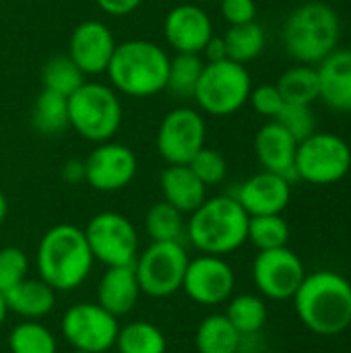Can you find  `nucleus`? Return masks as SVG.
<instances>
[{
  "label": "nucleus",
  "instance_id": "26",
  "mask_svg": "<svg viewBox=\"0 0 351 353\" xmlns=\"http://www.w3.org/2000/svg\"><path fill=\"white\" fill-rule=\"evenodd\" d=\"M225 316L242 337H254L265 329L269 310L261 296L240 294L228 300Z\"/></svg>",
  "mask_w": 351,
  "mask_h": 353
},
{
  "label": "nucleus",
  "instance_id": "18",
  "mask_svg": "<svg viewBox=\"0 0 351 353\" xmlns=\"http://www.w3.org/2000/svg\"><path fill=\"white\" fill-rule=\"evenodd\" d=\"M232 196L250 217L281 215L292 199V182L273 172H261L244 180Z\"/></svg>",
  "mask_w": 351,
  "mask_h": 353
},
{
  "label": "nucleus",
  "instance_id": "15",
  "mask_svg": "<svg viewBox=\"0 0 351 353\" xmlns=\"http://www.w3.org/2000/svg\"><path fill=\"white\" fill-rule=\"evenodd\" d=\"M85 182L99 192H118L126 188L139 170L137 155L122 143H97V147L83 159Z\"/></svg>",
  "mask_w": 351,
  "mask_h": 353
},
{
  "label": "nucleus",
  "instance_id": "21",
  "mask_svg": "<svg viewBox=\"0 0 351 353\" xmlns=\"http://www.w3.org/2000/svg\"><path fill=\"white\" fill-rule=\"evenodd\" d=\"M321 99L337 112H351V48H337L319 64Z\"/></svg>",
  "mask_w": 351,
  "mask_h": 353
},
{
  "label": "nucleus",
  "instance_id": "14",
  "mask_svg": "<svg viewBox=\"0 0 351 353\" xmlns=\"http://www.w3.org/2000/svg\"><path fill=\"white\" fill-rule=\"evenodd\" d=\"M236 273L223 256L199 254L188 261L182 290L199 306H219L234 296Z\"/></svg>",
  "mask_w": 351,
  "mask_h": 353
},
{
  "label": "nucleus",
  "instance_id": "46",
  "mask_svg": "<svg viewBox=\"0 0 351 353\" xmlns=\"http://www.w3.org/2000/svg\"><path fill=\"white\" fill-rule=\"evenodd\" d=\"M101 353H116V352H112V350H110V352H101Z\"/></svg>",
  "mask_w": 351,
  "mask_h": 353
},
{
  "label": "nucleus",
  "instance_id": "39",
  "mask_svg": "<svg viewBox=\"0 0 351 353\" xmlns=\"http://www.w3.org/2000/svg\"><path fill=\"white\" fill-rule=\"evenodd\" d=\"M219 8L230 25H244L257 17L254 0H219Z\"/></svg>",
  "mask_w": 351,
  "mask_h": 353
},
{
  "label": "nucleus",
  "instance_id": "2",
  "mask_svg": "<svg viewBox=\"0 0 351 353\" xmlns=\"http://www.w3.org/2000/svg\"><path fill=\"white\" fill-rule=\"evenodd\" d=\"M95 261L89 250L85 232L72 223L52 225L35 250L39 277L58 294L72 292L91 275Z\"/></svg>",
  "mask_w": 351,
  "mask_h": 353
},
{
  "label": "nucleus",
  "instance_id": "32",
  "mask_svg": "<svg viewBox=\"0 0 351 353\" xmlns=\"http://www.w3.org/2000/svg\"><path fill=\"white\" fill-rule=\"evenodd\" d=\"M203 68H205V60L201 58V54H176L174 58H170L166 89L176 97L192 99Z\"/></svg>",
  "mask_w": 351,
  "mask_h": 353
},
{
  "label": "nucleus",
  "instance_id": "3",
  "mask_svg": "<svg viewBox=\"0 0 351 353\" xmlns=\"http://www.w3.org/2000/svg\"><path fill=\"white\" fill-rule=\"evenodd\" d=\"M248 219L232 194L205 199L186 219V240L201 254L225 256L248 242Z\"/></svg>",
  "mask_w": 351,
  "mask_h": 353
},
{
  "label": "nucleus",
  "instance_id": "4",
  "mask_svg": "<svg viewBox=\"0 0 351 353\" xmlns=\"http://www.w3.org/2000/svg\"><path fill=\"white\" fill-rule=\"evenodd\" d=\"M168 52L149 39H128L116 46L108 64L110 87L128 97H151L166 91Z\"/></svg>",
  "mask_w": 351,
  "mask_h": 353
},
{
  "label": "nucleus",
  "instance_id": "19",
  "mask_svg": "<svg viewBox=\"0 0 351 353\" xmlns=\"http://www.w3.org/2000/svg\"><path fill=\"white\" fill-rule=\"evenodd\" d=\"M254 151L265 172L279 174L290 182L298 180L294 170L298 141L277 120H271L269 124L261 126L254 137Z\"/></svg>",
  "mask_w": 351,
  "mask_h": 353
},
{
  "label": "nucleus",
  "instance_id": "22",
  "mask_svg": "<svg viewBox=\"0 0 351 353\" xmlns=\"http://www.w3.org/2000/svg\"><path fill=\"white\" fill-rule=\"evenodd\" d=\"M159 190L163 196L161 201L184 215L197 211L207 199V186L188 165H166L159 174Z\"/></svg>",
  "mask_w": 351,
  "mask_h": 353
},
{
  "label": "nucleus",
  "instance_id": "13",
  "mask_svg": "<svg viewBox=\"0 0 351 353\" xmlns=\"http://www.w3.org/2000/svg\"><path fill=\"white\" fill-rule=\"evenodd\" d=\"M304 277H306L304 263L288 246L273 248V250H259L252 263L254 285L261 292V296L269 300H277V302L292 300L300 290Z\"/></svg>",
  "mask_w": 351,
  "mask_h": 353
},
{
  "label": "nucleus",
  "instance_id": "12",
  "mask_svg": "<svg viewBox=\"0 0 351 353\" xmlns=\"http://www.w3.org/2000/svg\"><path fill=\"white\" fill-rule=\"evenodd\" d=\"M207 124L201 112L192 108L170 110L155 137L157 153L168 165H188V161L205 147Z\"/></svg>",
  "mask_w": 351,
  "mask_h": 353
},
{
  "label": "nucleus",
  "instance_id": "27",
  "mask_svg": "<svg viewBox=\"0 0 351 353\" xmlns=\"http://www.w3.org/2000/svg\"><path fill=\"white\" fill-rule=\"evenodd\" d=\"M277 89L285 103H302L312 105L317 99H321V81L319 70L308 64H298L285 70L279 81Z\"/></svg>",
  "mask_w": 351,
  "mask_h": 353
},
{
  "label": "nucleus",
  "instance_id": "8",
  "mask_svg": "<svg viewBox=\"0 0 351 353\" xmlns=\"http://www.w3.org/2000/svg\"><path fill=\"white\" fill-rule=\"evenodd\" d=\"M188 252L182 242H151L134 261V275L141 294L163 300L182 290Z\"/></svg>",
  "mask_w": 351,
  "mask_h": 353
},
{
  "label": "nucleus",
  "instance_id": "36",
  "mask_svg": "<svg viewBox=\"0 0 351 353\" xmlns=\"http://www.w3.org/2000/svg\"><path fill=\"white\" fill-rule=\"evenodd\" d=\"M29 256L17 246L0 248V294L4 296L10 288L29 277Z\"/></svg>",
  "mask_w": 351,
  "mask_h": 353
},
{
  "label": "nucleus",
  "instance_id": "37",
  "mask_svg": "<svg viewBox=\"0 0 351 353\" xmlns=\"http://www.w3.org/2000/svg\"><path fill=\"white\" fill-rule=\"evenodd\" d=\"M188 168L197 174V178L209 188L215 184H221L228 176V161L225 157L209 147H203L190 161Z\"/></svg>",
  "mask_w": 351,
  "mask_h": 353
},
{
  "label": "nucleus",
  "instance_id": "34",
  "mask_svg": "<svg viewBox=\"0 0 351 353\" xmlns=\"http://www.w3.org/2000/svg\"><path fill=\"white\" fill-rule=\"evenodd\" d=\"M248 242L259 250L283 248L290 242V225L281 215H254L248 219Z\"/></svg>",
  "mask_w": 351,
  "mask_h": 353
},
{
  "label": "nucleus",
  "instance_id": "10",
  "mask_svg": "<svg viewBox=\"0 0 351 353\" xmlns=\"http://www.w3.org/2000/svg\"><path fill=\"white\" fill-rule=\"evenodd\" d=\"M83 232L95 263H101L106 269L134 265L139 256V232L126 215L101 211L89 219Z\"/></svg>",
  "mask_w": 351,
  "mask_h": 353
},
{
  "label": "nucleus",
  "instance_id": "24",
  "mask_svg": "<svg viewBox=\"0 0 351 353\" xmlns=\"http://www.w3.org/2000/svg\"><path fill=\"white\" fill-rule=\"evenodd\" d=\"M194 347L197 353H240L242 335L225 314H209L197 327Z\"/></svg>",
  "mask_w": 351,
  "mask_h": 353
},
{
  "label": "nucleus",
  "instance_id": "1",
  "mask_svg": "<svg viewBox=\"0 0 351 353\" xmlns=\"http://www.w3.org/2000/svg\"><path fill=\"white\" fill-rule=\"evenodd\" d=\"M292 300L300 323L317 335L333 337L351 327V283L341 273H306Z\"/></svg>",
  "mask_w": 351,
  "mask_h": 353
},
{
  "label": "nucleus",
  "instance_id": "11",
  "mask_svg": "<svg viewBox=\"0 0 351 353\" xmlns=\"http://www.w3.org/2000/svg\"><path fill=\"white\" fill-rule=\"evenodd\" d=\"M120 325L114 314L97 302H79L64 310L60 319L62 339L72 347L87 353L114 350Z\"/></svg>",
  "mask_w": 351,
  "mask_h": 353
},
{
  "label": "nucleus",
  "instance_id": "29",
  "mask_svg": "<svg viewBox=\"0 0 351 353\" xmlns=\"http://www.w3.org/2000/svg\"><path fill=\"white\" fill-rule=\"evenodd\" d=\"M145 234L151 242H182L186 238V215L159 201L145 213Z\"/></svg>",
  "mask_w": 351,
  "mask_h": 353
},
{
  "label": "nucleus",
  "instance_id": "45",
  "mask_svg": "<svg viewBox=\"0 0 351 353\" xmlns=\"http://www.w3.org/2000/svg\"><path fill=\"white\" fill-rule=\"evenodd\" d=\"M72 353H87V352H81V350H72Z\"/></svg>",
  "mask_w": 351,
  "mask_h": 353
},
{
  "label": "nucleus",
  "instance_id": "38",
  "mask_svg": "<svg viewBox=\"0 0 351 353\" xmlns=\"http://www.w3.org/2000/svg\"><path fill=\"white\" fill-rule=\"evenodd\" d=\"M252 110L261 116H267V118H273L281 112L283 108V97L277 89V85H259V87H252L250 91V97H248Z\"/></svg>",
  "mask_w": 351,
  "mask_h": 353
},
{
  "label": "nucleus",
  "instance_id": "16",
  "mask_svg": "<svg viewBox=\"0 0 351 353\" xmlns=\"http://www.w3.org/2000/svg\"><path fill=\"white\" fill-rule=\"evenodd\" d=\"M116 37L112 29L95 19L83 21L74 27L68 39V56L87 74H103L116 50Z\"/></svg>",
  "mask_w": 351,
  "mask_h": 353
},
{
  "label": "nucleus",
  "instance_id": "30",
  "mask_svg": "<svg viewBox=\"0 0 351 353\" xmlns=\"http://www.w3.org/2000/svg\"><path fill=\"white\" fill-rule=\"evenodd\" d=\"M228 60H234L238 64H246L254 58H259L265 50V29L257 23H244V25H230V29L223 35Z\"/></svg>",
  "mask_w": 351,
  "mask_h": 353
},
{
  "label": "nucleus",
  "instance_id": "33",
  "mask_svg": "<svg viewBox=\"0 0 351 353\" xmlns=\"http://www.w3.org/2000/svg\"><path fill=\"white\" fill-rule=\"evenodd\" d=\"M41 81H43V89L70 97L85 83V74L70 60V56L64 54V56H54L46 62L41 70Z\"/></svg>",
  "mask_w": 351,
  "mask_h": 353
},
{
  "label": "nucleus",
  "instance_id": "17",
  "mask_svg": "<svg viewBox=\"0 0 351 353\" xmlns=\"http://www.w3.org/2000/svg\"><path fill=\"white\" fill-rule=\"evenodd\" d=\"M163 33L176 54H201L213 35V23L199 4H178L166 14Z\"/></svg>",
  "mask_w": 351,
  "mask_h": 353
},
{
  "label": "nucleus",
  "instance_id": "28",
  "mask_svg": "<svg viewBox=\"0 0 351 353\" xmlns=\"http://www.w3.org/2000/svg\"><path fill=\"white\" fill-rule=\"evenodd\" d=\"M116 353H166L168 339L159 327L149 321H132L120 327L116 337Z\"/></svg>",
  "mask_w": 351,
  "mask_h": 353
},
{
  "label": "nucleus",
  "instance_id": "44",
  "mask_svg": "<svg viewBox=\"0 0 351 353\" xmlns=\"http://www.w3.org/2000/svg\"><path fill=\"white\" fill-rule=\"evenodd\" d=\"M6 316H8V308H6L4 296L0 294V329H2V325L6 323Z\"/></svg>",
  "mask_w": 351,
  "mask_h": 353
},
{
  "label": "nucleus",
  "instance_id": "5",
  "mask_svg": "<svg viewBox=\"0 0 351 353\" xmlns=\"http://www.w3.org/2000/svg\"><path fill=\"white\" fill-rule=\"evenodd\" d=\"M341 35V21L335 8L325 2L310 0L296 6L281 31L283 48L298 64H321L337 50Z\"/></svg>",
  "mask_w": 351,
  "mask_h": 353
},
{
  "label": "nucleus",
  "instance_id": "47",
  "mask_svg": "<svg viewBox=\"0 0 351 353\" xmlns=\"http://www.w3.org/2000/svg\"><path fill=\"white\" fill-rule=\"evenodd\" d=\"M209 2H219V0H209Z\"/></svg>",
  "mask_w": 351,
  "mask_h": 353
},
{
  "label": "nucleus",
  "instance_id": "23",
  "mask_svg": "<svg viewBox=\"0 0 351 353\" xmlns=\"http://www.w3.org/2000/svg\"><path fill=\"white\" fill-rule=\"evenodd\" d=\"M8 312L21 316L23 321H41L56 306V292L41 279H23L4 294Z\"/></svg>",
  "mask_w": 351,
  "mask_h": 353
},
{
  "label": "nucleus",
  "instance_id": "41",
  "mask_svg": "<svg viewBox=\"0 0 351 353\" xmlns=\"http://www.w3.org/2000/svg\"><path fill=\"white\" fill-rule=\"evenodd\" d=\"M207 62H221V60H228V50H225V41H223V35H211L209 41L205 43L203 52Z\"/></svg>",
  "mask_w": 351,
  "mask_h": 353
},
{
  "label": "nucleus",
  "instance_id": "7",
  "mask_svg": "<svg viewBox=\"0 0 351 353\" xmlns=\"http://www.w3.org/2000/svg\"><path fill=\"white\" fill-rule=\"evenodd\" d=\"M252 79L244 64L234 60L205 62L192 99L205 114L232 116L248 103Z\"/></svg>",
  "mask_w": 351,
  "mask_h": 353
},
{
  "label": "nucleus",
  "instance_id": "9",
  "mask_svg": "<svg viewBox=\"0 0 351 353\" xmlns=\"http://www.w3.org/2000/svg\"><path fill=\"white\" fill-rule=\"evenodd\" d=\"M296 178L314 186H329L343 180L351 170V147L333 132H312L298 143Z\"/></svg>",
  "mask_w": 351,
  "mask_h": 353
},
{
  "label": "nucleus",
  "instance_id": "6",
  "mask_svg": "<svg viewBox=\"0 0 351 353\" xmlns=\"http://www.w3.org/2000/svg\"><path fill=\"white\" fill-rule=\"evenodd\" d=\"M122 124L118 91L101 83H83L68 97V126L91 143L112 141Z\"/></svg>",
  "mask_w": 351,
  "mask_h": 353
},
{
  "label": "nucleus",
  "instance_id": "20",
  "mask_svg": "<svg viewBox=\"0 0 351 353\" xmlns=\"http://www.w3.org/2000/svg\"><path fill=\"white\" fill-rule=\"evenodd\" d=\"M141 298V288L134 275V267H108L97 283V304L116 319L134 310Z\"/></svg>",
  "mask_w": 351,
  "mask_h": 353
},
{
  "label": "nucleus",
  "instance_id": "42",
  "mask_svg": "<svg viewBox=\"0 0 351 353\" xmlns=\"http://www.w3.org/2000/svg\"><path fill=\"white\" fill-rule=\"evenodd\" d=\"M60 176L66 184H81L85 182V161L83 159H68L64 161Z\"/></svg>",
  "mask_w": 351,
  "mask_h": 353
},
{
  "label": "nucleus",
  "instance_id": "35",
  "mask_svg": "<svg viewBox=\"0 0 351 353\" xmlns=\"http://www.w3.org/2000/svg\"><path fill=\"white\" fill-rule=\"evenodd\" d=\"M275 120L300 143L308 139L312 132H317V118L310 105L302 103H283L281 112L275 116Z\"/></svg>",
  "mask_w": 351,
  "mask_h": 353
},
{
  "label": "nucleus",
  "instance_id": "25",
  "mask_svg": "<svg viewBox=\"0 0 351 353\" xmlns=\"http://www.w3.org/2000/svg\"><path fill=\"white\" fill-rule=\"evenodd\" d=\"M31 126L41 137H58L68 128V97L41 89L31 110Z\"/></svg>",
  "mask_w": 351,
  "mask_h": 353
},
{
  "label": "nucleus",
  "instance_id": "40",
  "mask_svg": "<svg viewBox=\"0 0 351 353\" xmlns=\"http://www.w3.org/2000/svg\"><path fill=\"white\" fill-rule=\"evenodd\" d=\"M95 4L106 12V14H112V17H126L130 12H134L143 0H95Z\"/></svg>",
  "mask_w": 351,
  "mask_h": 353
},
{
  "label": "nucleus",
  "instance_id": "31",
  "mask_svg": "<svg viewBox=\"0 0 351 353\" xmlns=\"http://www.w3.org/2000/svg\"><path fill=\"white\" fill-rule=\"evenodd\" d=\"M10 353H58L56 335L39 321H23L8 333Z\"/></svg>",
  "mask_w": 351,
  "mask_h": 353
},
{
  "label": "nucleus",
  "instance_id": "43",
  "mask_svg": "<svg viewBox=\"0 0 351 353\" xmlns=\"http://www.w3.org/2000/svg\"><path fill=\"white\" fill-rule=\"evenodd\" d=\"M6 213H8V201H6L4 192L0 190V225H2L4 219H6Z\"/></svg>",
  "mask_w": 351,
  "mask_h": 353
}]
</instances>
